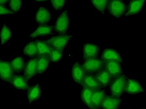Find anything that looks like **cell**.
Returning <instances> with one entry per match:
<instances>
[{
    "instance_id": "cell-1",
    "label": "cell",
    "mask_w": 146,
    "mask_h": 109,
    "mask_svg": "<svg viewBox=\"0 0 146 109\" xmlns=\"http://www.w3.org/2000/svg\"><path fill=\"white\" fill-rule=\"evenodd\" d=\"M127 78L123 75H120L115 78L110 86L111 92L113 97H119L125 91Z\"/></svg>"
},
{
    "instance_id": "cell-2",
    "label": "cell",
    "mask_w": 146,
    "mask_h": 109,
    "mask_svg": "<svg viewBox=\"0 0 146 109\" xmlns=\"http://www.w3.org/2000/svg\"><path fill=\"white\" fill-rule=\"evenodd\" d=\"M72 37L71 35H64L51 38L46 42L52 48L63 52L69 40Z\"/></svg>"
},
{
    "instance_id": "cell-3",
    "label": "cell",
    "mask_w": 146,
    "mask_h": 109,
    "mask_svg": "<svg viewBox=\"0 0 146 109\" xmlns=\"http://www.w3.org/2000/svg\"><path fill=\"white\" fill-rule=\"evenodd\" d=\"M103 66V60L94 58L86 60L82 66L86 73L91 74L100 72L102 69Z\"/></svg>"
},
{
    "instance_id": "cell-4",
    "label": "cell",
    "mask_w": 146,
    "mask_h": 109,
    "mask_svg": "<svg viewBox=\"0 0 146 109\" xmlns=\"http://www.w3.org/2000/svg\"><path fill=\"white\" fill-rule=\"evenodd\" d=\"M108 9L112 16L119 18L124 15L126 11V6L122 1L113 0L110 2Z\"/></svg>"
},
{
    "instance_id": "cell-5",
    "label": "cell",
    "mask_w": 146,
    "mask_h": 109,
    "mask_svg": "<svg viewBox=\"0 0 146 109\" xmlns=\"http://www.w3.org/2000/svg\"><path fill=\"white\" fill-rule=\"evenodd\" d=\"M69 25V18L66 11L63 12L58 18L56 23V31L62 35H65L67 32Z\"/></svg>"
},
{
    "instance_id": "cell-6",
    "label": "cell",
    "mask_w": 146,
    "mask_h": 109,
    "mask_svg": "<svg viewBox=\"0 0 146 109\" xmlns=\"http://www.w3.org/2000/svg\"><path fill=\"white\" fill-rule=\"evenodd\" d=\"M14 76V71L11 62L1 61L0 63V77L3 80L10 82Z\"/></svg>"
},
{
    "instance_id": "cell-7",
    "label": "cell",
    "mask_w": 146,
    "mask_h": 109,
    "mask_svg": "<svg viewBox=\"0 0 146 109\" xmlns=\"http://www.w3.org/2000/svg\"><path fill=\"white\" fill-rule=\"evenodd\" d=\"M106 70L109 73L111 77L116 78L122 73V70L120 66L119 63L116 61L106 62Z\"/></svg>"
},
{
    "instance_id": "cell-8",
    "label": "cell",
    "mask_w": 146,
    "mask_h": 109,
    "mask_svg": "<svg viewBox=\"0 0 146 109\" xmlns=\"http://www.w3.org/2000/svg\"><path fill=\"white\" fill-rule=\"evenodd\" d=\"M82 84L84 87H87L92 91L100 90L102 86L97 81L96 76L91 74L85 75Z\"/></svg>"
},
{
    "instance_id": "cell-9",
    "label": "cell",
    "mask_w": 146,
    "mask_h": 109,
    "mask_svg": "<svg viewBox=\"0 0 146 109\" xmlns=\"http://www.w3.org/2000/svg\"><path fill=\"white\" fill-rule=\"evenodd\" d=\"M99 48L93 44L86 43L84 45L83 58L87 60L96 58L99 53Z\"/></svg>"
},
{
    "instance_id": "cell-10",
    "label": "cell",
    "mask_w": 146,
    "mask_h": 109,
    "mask_svg": "<svg viewBox=\"0 0 146 109\" xmlns=\"http://www.w3.org/2000/svg\"><path fill=\"white\" fill-rule=\"evenodd\" d=\"M85 73L82 66L80 65L79 63L77 62L74 64L72 69V75L76 82L79 84H82Z\"/></svg>"
},
{
    "instance_id": "cell-11",
    "label": "cell",
    "mask_w": 146,
    "mask_h": 109,
    "mask_svg": "<svg viewBox=\"0 0 146 109\" xmlns=\"http://www.w3.org/2000/svg\"><path fill=\"white\" fill-rule=\"evenodd\" d=\"M142 86L138 81L127 78L125 91L130 94H135L144 92Z\"/></svg>"
},
{
    "instance_id": "cell-12",
    "label": "cell",
    "mask_w": 146,
    "mask_h": 109,
    "mask_svg": "<svg viewBox=\"0 0 146 109\" xmlns=\"http://www.w3.org/2000/svg\"><path fill=\"white\" fill-rule=\"evenodd\" d=\"M37 58L27 62L24 67V76L27 80L31 79L36 74Z\"/></svg>"
},
{
    "instance_id": "cell-13",
    "label": "cell",
    "mask_w": 146,
    "mask_h": 109,
    "mask_svg": "<svg viewBox=\"0 0 146 109\" xmlns=\"http://www.w3.org/2000/svg\"><path fill=\"white\" fill-rule=\"evenodd\" d=\"M10 82L15 88L20 90H25L29 87L26 77L21 75L13 76Z\"/></svg>"
},
{
    "instance_id": "cell-14",
    "label": "cell",
    "mask_w": 146,
    "mask_h": 109,
    "mask_svg": "<svg viewBox=\"0 0 146 109\" xmlns=\"http://www.w3.org/2000/svg\"><path fill=\"white\" fill-rule=\"evenodd\" d=\"M51 19L50 13L44 7H40L36 15V20L40 25H45Z\"/></svg>"
},
{
    "instance_id": "cell-15",
    "label": "cell",
    "mask_w": 146,
    "mask_h": 109,
    "mask_svg": "<svg viewBox=\"0 0 146 109\" xmlns=\"http://www.w3.org/2000/svg\"><path fill=\"white\" fill-rule=\"evenodd\" d=\"M102 58L103 61L106 62L116 61L120 63L122 61L121 57L117 52L111 49H108L104 51L102 54Z\"/></svg>"
},
{
    "instance_id": "cell-16",
    "label": "cell",
    "mask_w": 146,
    "mask_h": 109,
    "mask_svg": "<svg viewBox=\"0 0 146 109\" xmlns=\"http://www.w3.org/2000/svg\"><path fill=\"white\" fill-rule=\"evenodd\" d=\"M38 55L39 56H47L49 57L52 48L46 41L36 40Z\"/></svg>"
},
{
    "instance_id": "cell-17",
    "label": "cell",
    "mask_w": 146,
    "mask_h": 109,
    "mask_svg": "<svg viewBox=\"0 0 146 109\" xmlns=\"http://www.w3.org/2000/svg\"><path fill=\"white\" fill-rule=\"evenodd\" d=\"M145 2V0H135L131 1L125 16H129L137 14L142 9Z\"/></svg>"
},
{
    "instance_id": "cell-18",
    "label": "cell",
    "mask_w": 146,
    "mask_h": 109,
    "mask_svg": "<svg viewBox=\"0 0 146 109\" xmlns=\"http://www.w3.org/2000/svg\"><path fill=\"white\" fill-rule=\"evenodd\" d=\"M120 102L119 97H104L101 107L104 109H117L119 108Z\"/></svg>"
},
{
    "instance_id": "cell-19",
    "label": "cell",
    "mask_w": 146,
    "mask_h": 109,
    "mask_svg": "<svg viewBox=\"0 0 146 109\" xmlns=\"http://www.w3.org/2000/svg\"><path fill=\"white\" fill-rule=\"evenodd\" d=\"M104 92L99 90L93 91L92 98V104L93 109H97L102 106L104 98Z\"/></svg>"
},
{
    "instance_id": "cell-20",
    "label": "cell",
    "mask_w": 146,
    "mask_h": 109,
    "mask_svg": "<svg viewBox=\"0 0 146 109\" xmlns=\"http://www.w3.org/2000/svg\"><path fill=\"white\" fill-rule=\"evenodd\" d=\"M41 90L39 84H36L34 86H30L28 89V98L30 103L37 100L40 98Z\"/></svg>"
},
{
    "instance_id": "cell-21",
    "label": "cell",
    "mask_w": 146,
    "mask_h": 109,
    "mask_svg": "<svg viewBox=\"0 0 146 109\" xmlns=\"http://www.w3.org/2000/svg\"><path fill=\"white\" fill-rule=\"evenodd\" d=\"M50 62L48 56H41L37 58L36 65V74H41L47 69Z\"/></svg>"
},
{
    "instance_id": "cell-22",
    "label": "cell",
    "mask_w": 146,
    "mask_h": 109,
    "mask_svg": "<svg viewBox=\"0 0 146 109\" xmlns=\"http://www.w3.org/2000/svg\"><path fill=\"white\" fill-rule=\"evenodd\" d=\"M52 27L47 25H40L38 28L30 35L31 38L36 37H42L50 35L52 32Z\"/></svg>"
},
{
    "instance_id": "cell-23",
    "label": "cell",
    "mask_w": 146,
    "mask_h": 109,
    "mask_svg": "<svg viewBox=\"0 0 146 109\" xmlns=\"http://www.w3.org/2000/svg\"><path fill=\"white\" fill-rule=\"evenodd\" d=\"M96 78L101 86H106L110 83L111 76L106 69H102L97 72Z\"/></svg>"
},
{
    "instance_id": "cell-24",
    "label": "cell",
    "mask_w": 146,
    "mask_h": 109,
    "mask_svg": "<svg viewBox=\"0 0 146 109\" xmlns=\"http://www.w3.org/2000/svg\"><path fill=\"white\" fill-rule=\"evenodd\" d=\"M93 91L87 87H84L82 91L81 97L83 101L90 109H93L92 98Z\"/></svg>"
},
{
    "instance_id": "cell-25",
    "label": "cell",
    "mask_w": 146,
    "mask_h": 109,
    "mask_svg": "<svg viewBox=\"0 0 146 109\" xmlns=\"http://www.w3.org/2000/svg\"><path fill=\"white\" fill-rule=\"evenodd\" d=\"M24 54L27 56L34 57L38 55L37 49L35 41H32L29 43L23 49Z\"/></svg>"
},
{
    "instance_id": "cell-26",
    "label": "cell",
    "mask_w": 146,
    "mask_h": 109,
    "mask_svg": "<svg viewBox=\"0 0 146 109\" xmlns=\"http://www.w3.org/2000/svg\"><path fill=\"white\" fill-rule=\"evenodd\" d=\"M11 63L13 71L17 73L21 72L25 67L24 60L21 56L14 58Z\"/></svg>"
},
{
    "instance_id": "cell-27",
    "label": "cell",
    "mask_w": 146,
    "mask_h": 109,
    "mask_svg": "<svg viewBox=\"0 0 146 109\" xmlns=\"http://www.w3.org/2000/svg\"><path fill=\"white\" fill-rule=\"evenodd\" d=\"M11 37V32L10 30L4 24L2 28L1 32V44L3 45L8 41Z\"/></svg>"
},
{
    "instance_id": "cell-28",
    "label": "cell",
    "mask_w": 146,
    "mask_h": 109,
    "mask_svg": "<svg viewBox=\"0 0 146 109\" xmlns=\"http://www.w3.org/2000/svg\"><path fill=\"white\" fill-rule=\"evenodd\" d=\"M93 6L102 14H104V11L107 6L108 1L106 0H92Z\"/></svg>"
},
{
    "instance_id": "cell-29",
    "label": "cell",
    "mask_w": 146,
    "mask_h": 109,
    "mask_svg": "<svg viewBox=\"0 0 146 109\" xmlns=\"http://www.w3.org/2000/svg\"><path fill=\"white\" fill-rule=\"evenodd\" d=\"M63 52L52 48L50 54L49 58L50 61L54 62H56L61 60Z\"/></svg>"
},
{
    "instance_id": "cell-30",
    "label": "cell",
    "mask_w": 146,
    "mask_h": 109,
    "mask_svg": "<svg viewBox=\"0 0 146 109\" xmlns=\"http://www.w3.org/2000/svg\"><path fill=\"white\" fill-rule=\"evenodd\" d=\"M9 6L13 13H17L19 11L22 5L21 0H11L9 1Z\"/></svg>"
},
{
    "instance_id": "cell-31",
    "label": "cell",
    "mask_w": 146,
    "mask_h": 109,
    "mask_svg": "<svg viewBox=\"0 0 146 109\" xmlns=\"http://www.w3.org/2000/svg\"><path fill=\"white\" fill-rule=\"evenodd\" d=\"M50 1L55 11L62 10L66 2V1L64 0H52Z\"/></svg>"
},
{
    "instance_id": "cell-32",
    "label": "cell",
    "mask_w": 146,
    "mask_h": 109,
    "mask_svg": "<svg viewBox=\"0 0 146 109\" xmlns=\"http://www.w3.org/2000/svg\"><path fill=\"white\" fill-rule=\"evenodd\" d=\"M0 13H1V15H7V14H14V13L8 9L4 8L2 6H0Z\"/></svg>"
},
{
    "instance_id": "cell-33",
    "label": "cell",
    "mask_w": 146,
    "mask_h": 109,
    "mask_svg": "<svg viewBox=\"0 0 146 109\" xmlns=\"http://www.w3.org/2000/svg\"><path fill=\"white\" fill-rule=\"evenodd\" d=\"M7 1H3V0H1L0 1V3H1V6H2L3 4H5V3H7Z\"/></svg>"
}]
</instances>
